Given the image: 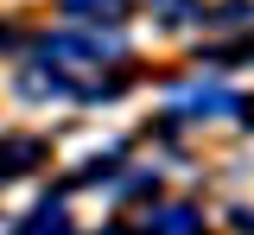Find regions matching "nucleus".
I'll use <instances>...</instances> for the list:
<instances>
[{
	"label": "nucleus",
	"instance_id": "1",
	"mask_svg": "<svg viewBox=\"0 0 254 235\" xmlns=\"http://www.w3.org/2000/svg\"><path fill=\"white\" fill-rule=\"evenodd\" d=\"M64 13L70 19H121L127 0H64Z\"/></svg>",
	"mask_w": 254,
	"mask_h": 235
},
{
	"label": "nucleus",
	"instance_id": "2",
	"mask_svg": "<svg viewBox=\"0 0 254 235\" xmlns=\"http://www.w3.org/2000/svg\"><path fill=\"white\" fill-rule=\"evenodd\" d=\"M26 235H64V203L58 197H45L38 203V216H32V229Z\"/></svg>",
	"mask_w": 254,
	"mask_h": 235
},
{
	"label": "nucleus",
	"instance_id": "3",
	"mask_svg": "<svg viewBox=\"0 0 254 235\" xmlns=\"http://www.w3.org/2000/svg\"><path fill=\"white\" fill-rule=\"evenodd\" d=\"M153 235H197V216H190V210H159Z\"/></svg>",
	"mask_w": 254,
	"mask_h": 235
},
{
	"label": "nucleus",
	"instance_id": "4",
	"mask_svg": "<svg viewBox=\"0 0 254 235\" xmlns=\"http://www.w3.org/2000/svg\"><path fill=\"white\" fill-rule=\"evenodd\" d=\"M159 13H165V26H190L197 19V0H153Z\"/></svg>",
	"mask_w": 254,
	"mask_h": 235
},
{
	"label": "nucleus",
	"instance_id": "5",
	"mask_svg": "<svg viewBox=\"0 0 254 235\" xmlns=\"http://www.w3.org/2000/svg\"><path fill=\"white\" fill-rule=\"evenodd\" d=\"M190 108H210V115H222V108H229V89H190Z\"/></svg>",
	"mask_w": 254,
	"mask_h": 235
},
{
	"label": "nucleus",
	"instance_id": "6",
	"mask_svg": "<svg viewBox=\"0 0 254 235\" xmlns=\"http://www.w3.org/2000/svg\"><path fill=\"white\" fill-rule=\"evenodd\" d=\"M242 19H248V0H229V6L216 13V26H242Z\"/></svg>",
	"mask_w": 254,
	"mask_h": 235
},
{
	"label": "nucleus",
	"instance_id": "7",
	"mask_svg": "<svg viewBox=\"0 0 254 235\" xmlns=\"http://www.w3.org/2000/svg\"><path fill=\"white\" fill-rule=\"evenodd\" d=\"M248 127H254V108H248Z\"/></svg>",
	"mask_w": 254,
	"mask_h": 235
}]
</instances>
